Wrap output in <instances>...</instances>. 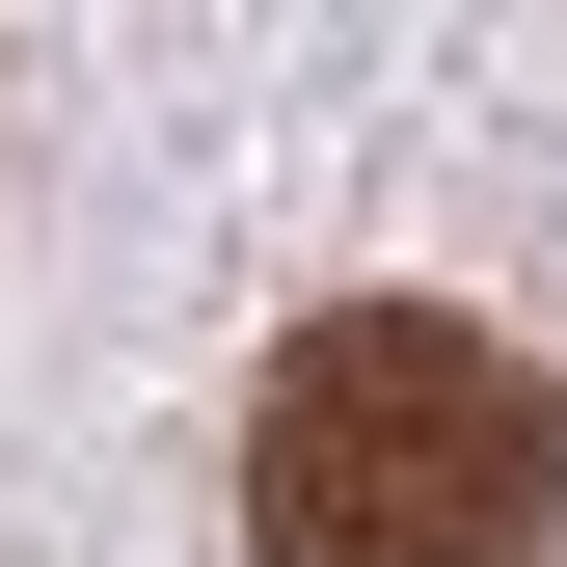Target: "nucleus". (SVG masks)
<instances>
[{
	"label": "nucleus",
	"instance_id": "nucleus-1",
	"mask_svg": "<svg viewBox=\"0 0 567 567\" xmlns=\"http://www.w3.org/2000/svg\"><path fill=\"white\" fill-rule=\"evenodd\" d=\"M244 540L270 567H567V405L460 298H351L244 405Z\"/></svg>",
	"mask_w": 567,
	"mask_h": 567
}]
</instances>
